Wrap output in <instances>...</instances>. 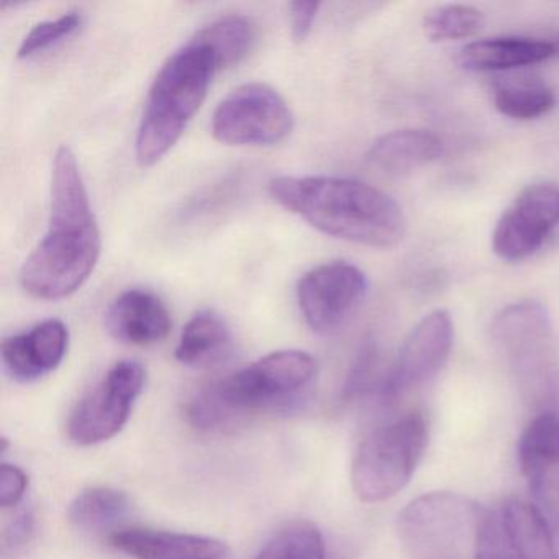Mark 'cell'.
I'll return each instance as SVG.
<instances>
[{
    "label": "cell",
    "mask_w": 559,
    "mask_h": 559,
    "mask_svg": "<svg viewBox=\"0 0 559 559\" xmlns=\"http://www.w3.org/2000/svg\"><path fill=\"white\" fill-rule=\"evenodd\" d=\"M441 155L443 142L440 136L428 130L402 129L379 136L366 158L385 175L404 176L431 165Z\"/></svg>",
    "instance_id": "obj_18"
},
{
    "label": "cell",
    "mask_w": 559,
    "mask_h": 559,
    "mask_svg": "<svg viewBox=\"0 0 559 559\" xmlns=\"http://www.w3.org/2000/svg\"><path fill=\"white\" fill-rule=\"evenodd\" d=\"M453 338V320L447 310H433L425 316L408 333L391 368V401L433 381L450 358Z\"/></svg>",
    "instance_id": "obj_12"
},
{
    "label": "cell",
    "mask_w": 559,
    "mask_h": 559,
    "mask_svg": "<svg viewBox=\"0 0 559 559\" xmlns=\"http://www.w3.org/2000/svg\"><path fill=\"white\" fill-rule=\"evenodd\" d=\"M257 559H325V543L312 523L294 522L274 533Z\"/></svg>",
    "instance_id": "obj_23"
},
{
    "label": "cell",
    "mask_w": 559,
    "mask_h": 559,
    "mask_svg": "<svg viewBox=\"0 0 559 559\" xmlns=\"http://www.w3.org/2000/svg\"><path fill=\"white\" fill-rule=\"evenodd\" d=\"M319 2H293L289 4L290 34L296 44H304L309 37L319 14Z\"/></svg>",
    "instance_id": "obj_29"
},
{
    "label": "cell",
    "mask_w": 559,
    "mask_h": 559,
    "mask_svg": "<svg viewBox=\"0 0 559 559\" xmlns=\"http://www.w3.org/2000/svg\"><path fill=\"white\" fill-rule=\"evenodd\" d=\"M519 461L536 507L559 528V415L532 418L520 438Z\"/></svg>",
    "instance_id": "obj_13"
},
{
    "label": "cell",
    "mask_w": 559,
    "mask_h": 559,
    "mask_svg": "<svg viewBox=\"0 0 559 559\" xmlns=\"http://www.w3.org/2000/svg\"><path fill=\"white\" fill-rule=\"evenodd\" d=\"M231 349L234 338L227 323L217 313L204 310L186 323L176 346V359L189 368H212L224 362Z\"/></svg>",
    "instance_id": "obj_20"
},
{
    "label": "cell",
    "mask_w": 559,
    "mask_h": 559,
    "mask_svg": "<svg viewBox=\"0 0 559 559\" xmlns=\"http://www.w3.org/2000/svg\"><path fill=\"white\" fill-rule=\"evenodd\" d=\"M296 117L274 87L247 83L231 91L212 116V135L225 145L271 146L293 133Z\"/></svg>",
    "instance_id": "obj_8"
},
{
    "label": "cell",
    "mask_w": 559,
    "mask_h": 559,
    "mask_svg": "<svg viewBox=\"0 0 559 559\" xmlns=\"http://www.w3.org/2000/svg\"><path fill=\"white\" fill-rule=\"evenodd\" d=\"M145 379V368L139 361L126 359L114 365L71 414L68 421L71 440L91 447L116 437L129 421Z\"/></svg>",
    "instance_id": "obj_9"
},
{
    "label": "cell",
    "mask_w": 559,
    "mask_h": 559,
    "mask_svg": "<svg viewBox=\"0 0 559 559\" xmlns=\"http://www.w3.org/2000/svg\"><path fill=\"white\" fill-rule=\"evenodd\" d=\"M83 14L78 11L67 12L58 19L40 22L25 35L21 47H19L17 57L21 60L37 57L41 51L48 50L53 45L60 44V41L67 40L71 35L76 34L83 27Z\"/></svg>",
    "instance_id": "obj_26"
},
{
    "label": "cell",
    "mask_w": 559,
    "mask_h": 559,
    "mask_svg": "<svg viewBox=\"0 0 559 559\" xmlns=\"http://www.w3.org/2000/svg\"><path fill=\"white\" fill-rule=\"evenodd\" d=\"M171 325L168 307L148 289L126 290L106 313L107 332L127 345H155L169 335Z\"/></svg>",
    "instance_id": "obj_15"
},
{
    "label": "cell",
    "mask_w": 559,
    "mask_h": 559,
    "mask_svg": "<svg viewBox=\"0 0 559 559\" xmlns=\"http://www.w3.org/2000/svg\"><path fill=\"white\" fill-rule=\"evenodd\" d=\"M70 346V330L58 319L37 323L28 332L9 336L2 342L5 371L19 382L45 378L63 362Z\"/></svg>",
    "instance_id": "obj_14"
},
{
    "label": "cell",
    "mask_w": 559,
    "mask_h": 559,
    "mask_svg": "<svg viewBox=\"0 0 559 559\" xmlns=\"http://www.w3.org/2000/svg\"><path fill=\"white\" fill-rule=\"evenodd\" d=\"M28 477L19 466L2 464L0 467V506L15 507L27 492Z\"/></svg>",
    "instance_id": "obj_28"
},
{
    "label": "cell",
    "mask_w": 559,
    "mask_h": 559,
    "mask_svg": "<svg viewBox=\"0 0 559 559\" xmlns=\"http://www.w3.org/2000/svg\"><path fill=\"white\" fill-rule=\"evenodd\" d=\"M559 222V189L532 185L503 212L492 234V250L500 260L522 261L542 248Z\"/></svg>",
    "instance_id": "obj_11"
},
{
    "label": "cell",
    "mask_w": 559,
    "mask_h": 559,
    "mask_svg": "<svg viewBox=\"0 0 559 559\" xmlns=\"http://www.w3.org/2000/svg\"><path fill=\"white\" fill-rule=\"evenodd\" d=\"M368 293L366 274L355 264L332 261L312 267L297 284V304L307 325L319 335H335L352 319Z\"/></svg>",
    "instance_id": "obj_10"
},
{
    "label": "cell",
    "mask_w": 559,
    "mask_h": 559,
    "mask_svg": "<svg viewBox=\"0 0 559 559\" xmlns=\"http://www.w3.org/2000/svg\"><path fill=\"white\" fill-rule=\"evenodd\" d=\"M271 198L313 228L352 243L392 248L404 240L401 205L381 189L335 176H280L267 185Z\"/></svg>",
    "instance_id": "obj_2"
},
{
    "label": "cell",
    "mask_w": 559,
    "mask_h": 559,
    "mask_svg": "<svg viewBox=\"0 0 559 559\" xmlns=\"http://www.w3.org/2000/svg\"><path fill=\"white\" fill-rule=\"evenodd\" d=\"M120 551L136 559H225L224 543L209 536L150 528H120L110 536Z\"/></svg>",
    "instance_id": "obj_16"
},
{
    "label": "cell",
    "mask_w": 559,
    "mask_h": 559,
    "mask_svg": "<svg viewBox=\"0 0 559 559\" xmlns=\"http://www.w3.org/2000/svg\"><path fill=\"white\" fill-rule=\"evenodd\" d=\"M317 361L300 349L270 353L253 365L202 388L186 402V417L199 430H218L241 415L276 411L313 381Z\"/></svg>",
    "instance_id": "obj_3"
},
{
    "label": "cell",
    "mask_w": 559,
    "mask_h": 559,
    "mask_svg": "<svg viewBox=\"0 0 559 559\" xmlns=\"http://www.w3.org/2000/svg\"><path fill=\"white\" fill-rule=\"evenodd\" d=\"M500 516L516 559H559L551 525L538 507L512 497L503 502Z\"/></svg>",
    "instance_id": "obj_19"
},
{
    "label": "cell",
    "mask_w": 559,
    "mask_h": 559,
    "mask_svg": "<svg viewBox=\"0 0 559 559\" xmlns=\"http://www.w3.org/2000/svg\"><path fill=\"white\" fill-rule=\"evenodd\" d=\"M427 443V421L414 412L374 428L361 441L353 461L356 496L369 503L391 499L414 476Z\"/></svg>",
    "instance_id": "obj_7"
},
{
    "label": "cell",
    "mask_w": 559,
    "mask_h": 559,
    "mask_svg": "<svg viewBox=\"0 0 559 559\" xmlns=\"http://www.w3.org/2000/svg\"><path fill=\"white\" fill-rule=\"evenodd\" d=\"M103 238L76 155L60 146L51 168L50 227L21 270L22 289L40 300L73 296L90 280Z\"/></svg>",
    "instance_id": "obj_1"
},
{
    "label": "cell",
    "mask_w": 559,
    "mask_h": 559,
    "mask_svg": "<svg viewBox=\"0 0 559 559\" xmlns=\"http://www.w3.org/2000/svg\"><path fill=\"white\" fill-rule=\"evenodd\" d=\"M217 73L214 55L195 38L166 60L150 87L136 132L135 156L143 168L162 162L181 140Z\"/></svg>",
    "instance_id": "obj_4"
},
{
    "label": "cell",
    "mask_w": 559,
    "mask_h": 559,
    "mask_svg": "<svg viewBox=\"0 0 559 559\" xmlns=\"http://www.w3.org/2000/svg\"><path fill=\"white\" fill-rule=\"evenodd\" d=\"M559 53V45L536 38L500 37L473 41L461 50L457 63L467 71L515 70L551 60Z\"/></svg>",
    "instance_id": "obj_17"
},
{
    "label": "cell",
    "mask_w": 559,
    "mask_h": 559,
    "mask_svg": "<svg viewBox=\"0 0 559 559\" xmlns=\"http://www.w3.org/2000/svg\"><path fill=\"white\" fill-rule=\"evenodd\" d=\"M194 38L212 51L221 71L240 63L250 53L254 27L243 15H225L202 28Z\"/></svg>",
    "instance_id": "obj_22"
},
{
    "label": "cell",
    "mask_w": 559,
    "mask_h": 559,
    "mask_svg": "<svg viewBox=\"0 0 559 559\" xmlns=\"http://www.w3.org/2000/svg\"><path fill=\"white\" fill-rule=\"evenodd\" d=\"M556 96L545 84H510L493 96V106L513 120H535L555 109Z\"/></svg>",
    "instance_id": "obj_25"
},
{
    "label": "cell",
    "mask_w": 559,
    "mask_h": 559,
    "mask_svg": "<svg viewBox=\"0 0 559 559\" xmlns=\"http://www.w3.org/2000/svg\"><path fill=\"white\" fill-rule=\"evenodd\" d=\"M487 513L460 493H425L399 515V538L411 559H479Z\"/></svg>",
    "instance_id": "obj_6"
},
{
    "label": "cell",
    "mask_w": 559,
    "mask_h": 559,
    "mask_svg": "<svg viewBox=\"0 0 559 559\" xmlns=\"http://www.w3.org/2000/svg\"><path fill=\"white\" fill-rule=\"evenodd\" d=\"M486 25V17L473 5L450 4L425 15V35L431 41L466 40L476 37Z\"/></svg>",
    "instance_id": "obj_24"
},
{
    "label": "cell",
    "mask_w": 559,
    "mask_h": 559,
    "mask_svg": "<svg viewBox=\"0 0 559 559\" xmlns=\"http://www.w3.org/2000/svg\"><path fill=\"white\" fill-rule=\"evenodd\" d=\"M35 535V515L31 510L19 513L8 528H5L4 536H2V555L5 558L9 556L19 555L27 548L28 543L34 539Z\"/></svg>",
    "instance_id": "obj_27"
},
{
    "label": "cell",
    "mask_w": 559,
    "mask_h": 559,
    "mask_svg": "<svg viewBox=\"0 0 559 559\" xmlns=\"http://www.w3.org/2000/svg\"><path fill=\"white\" fill-rule=\"evenodd\" d=\"M492 340L533 414L559 415V359L548 310L535 300L506 307L493 317Z\"/></svg>",
    "instance_id": "obj_5"
},
{
    "label": "cell",
    "mask_w": 559,
    "mask_h": 559,
    "mask_svg": "<svg viewBox=\"0 0 559 559\" xmlns=\"http://www.w3.org/2000/svg\"><path fill=\"white\" fill-rule=\"evenodd\" d=\"M132 509L129 496L110 487H91L83 490L70 507V522L78 530L91 535L119 532L117 526L127 519Z\"/></svg>",
    "instance_id": "obj_21"
}]
</instances>
